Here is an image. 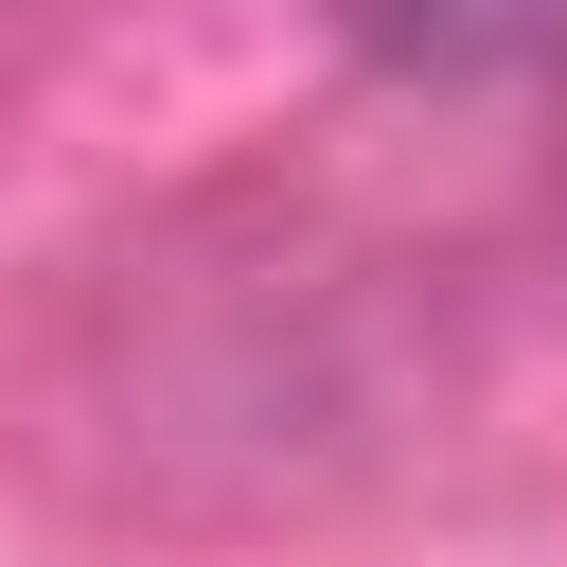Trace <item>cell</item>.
I'll return each instance as SVG.
<instances>
[{"instance_id": "6da1fadb", "label": "cell", "mask_w": 567, "mask_h": 567, "mask_svg": "<svg viewBox=\"0 0 567 567\" xmlns=\"http://www.w3.org/2000/svg\"><path fill=\"white\" fill-rule=\"evenodd\" d=\"M372 53H425V71H496V53H549L567 0H354Z\"/></svg>"}]
</instances>
